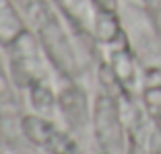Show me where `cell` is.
I'll return each instance as SVG.
<instances>
[{
  "mask_svg": "<svg viewBox=\"0 0 161 154\" xmlns=\"http://www.w3.org/2000/svg\"><path fill=\"white\" fill-rule=\"evenodd\" d=\"M91 126L101 152L126 154V127L122 119V109L112 93L103 90L95 97L91 109Z\"/></svg>",
  "mask_w": 161,
  "mask_h": 154,
  "instance_id": "cell-1",
  "label": "cell"
},
{
  "mask_svg": "<svg viewBox=\"0 0 161 154\" xmlns=\"http://www.w3.org/2000/svg\"><path fill=\"white\" fill-rule=\"evenodd\" d=\"M21 131L29 142L46 154H76V142L70 134L56 126L52 119L39 113L21 117Z\"/></svg>",
  "mask_w": 161,
  "mask_h": 154,
  "instance_id": "cell-2",
  "label": "cell"
},
{
  "mask_svg": "<svg viewBox=\"0 0 161 154\" xmlns=\"http://www.w3.org/2000/svg\"><path fill=\"white\" fill-rule=\"evenodd\" d=\"M10 49V70H13V80L19 86L27 89L35 80H46L43 72V62L39 56V39L35 33L25 31L13 45Z\"/></svg>",
  "mask_w": 161,
  "mask_h": 154,
  "instance_id": "cell-3",
  "label": "cell"
},
{
  "mask_svg": "<svg viewBox=\"0 0 161 154\" xmlns=\"http://www.w3.org/2000/svg\"><path fill=\"white\" fill-rule=\"evenodd\" d=\"M58 109H60L64 121L68 123V127H72V130H80L91 117L85 90L79 84H75L70 78L58 90Z\"/></svg>",
  "mask_w": 161,
  "mask_h": 154,
  "instance_id": "cell-4",
  "label": "cell"
},
{
  "mask_svg": "<svg viewBox=\"0 0 161 154\" xmlns=\"http://www.w3.org/2000/svg\"><path fill=\"white\" fill-rule=\"evenodd\" d=\"M109 72L116 78L122 93H130L138 82V70L134 54L128 45V39L124 37L122 41L109 45Z\"/></svg>",
  "mask_w": 161,
  "mask_h": 154,
  "instance_id": "cell-5",
  "label": "cell"
},
{
  "mask_svg": "<svg viewBox=\"0 0 161 154\" xmlns=\"http://www.w3.org/2000/svg\"><path fill=\"white\" fill-rule=\"evenodd\" d=\"M27 31L25 19L13 0H0V45L10 47Z\"/></svg>",
  "mask_w": 161,
  "mask_h": 154,
  "instance_id": "cell-6",
  "label": "cell"
},
{
  "mask_svg": "<svg viewBox=\"0 0 161 154\" xmlns=\"http://www.w3.org/2000/svg\"><path fill=\"white\" fill-rule=\"evenodd\" d=\"M13 2L19 8V13L23 14L25 23L31 25L33 33H37L39 29H43L46 25L58 19L50 0H13Z\"/></svg>",
  "mask_w": 161,
  "mask_h": 154,
  "instance_id": "cell-7",
  "label": "cell"
},
{
  "mask_svg": "<svg viewBox=\"0 0 161 154\" xmlns=\"http://www.w3.org/2000/svg\"><path fill=\"white\" fill-rule=\"evenodd\" d=\"M91 33H93L95 41L108 47L126 37L118 14L95 13V10H93V19H91Z\"/></svg>",
  "mask_w": 161,
  "mask_h": 154,
  "instance_id": "cell-8",
  "label": "cell"
},
{
  "mask_svg": "<svg viewBox=\"0 0 161 154\" xmlns=\"http://www.w3.org/2000/svg\"><path fill=\"white\" fill-rule=\"evenodd\" d=\"M29 90V103L39 115H50L58 107V93H54L52 86L46 80H35L27 86Z\"/></svg>",
  "mask_w": 161,
  "mask_h": 154,
  "instance_id": "cell-9",
  "label": "cell"
},
{
  "mask_svg": "<svg viewBox=\"0 0 161 154\" xmlns=\"http://www.w3.org/2000/svg\"><path fill=\"white\" fill-rule=\"evenodd\" d=\"M142 107L147 111V115L151 119L161 115V78L159 80H153L151 76L147 74L145 78V84H142Z\"/></svg>",
  "mask_w": 161,
  "mask_h": 154,
  "instance_id": "cell-10",
  "label": "cell"
},
{
  "mask_svg": "<svg viewBox=\"0 0 161 154\" xmlns=\"http://www.w3.org/2000/svg\"><path fill=\"white\" fill-rule=\"evenodd\" d=\"M10 103H14L13 80H10L4 64H0V105H10Z\"/></svg>",
  "mask_w": 161,
  "mask_h": 154,
  "instance_id": "cell-11",
  "label": "cell"
},
{
  "mask_svg": "<svg viewBox=\"0 0 161 154\" xmlns=\"http://www.w3.org/2000/svg\"><path fill=\"white\" fill-rule=\"evenodd\" d=\"M149 154H161V115L153 119V131L149 138Z\"/></svg>",
  "mask_w": 161,
  "mask_h": 154,
  "instance_id": "cell-12",
  "label": "cell"
},
{
  "mask_svg": "<svg viewBox=\"0 0 161 154\" xmlns=\"http://www.w3.org/2000/svg\"><path fill=\"white\" fill-rule=\"evenodd\" d=\"M89 4L95 13L118 14V10H120V0H89Z\"/></svg>",
  "mask_w": 161,
  "mask_h": 154,
  "instance_id": "cell-13",
  "label": "cell"
},
{
  "mask_svg": "<svg viewBox=\"0 0 161 154\" xmlns=\"http://www.w3.org/2000/svg\"><path fill=\"white\" fill-rule=\"evenodd\" d=\"M0 64H4V62H2V54H0Z\"/></svg>",
  "mask_w": 161,
  "mask_h": 154,
  "instance_id": "cell-14",
  "label": "cell"
},
{
  "mask_svg": "<svg viewBox=\"0 0 161 154\" xmlns=\"http://www.w3.org/2000/svg\"><path fill=\"white\" fill-rule=\"evenodd\" d=\"M56 2H60V4H62V2H64V0H56Z\"/></svg>",
  "mask_w": 161,
  "mask_h": 154,
  "instance_id": "cell-15",
  "label": "cell"
}]
</instances>
